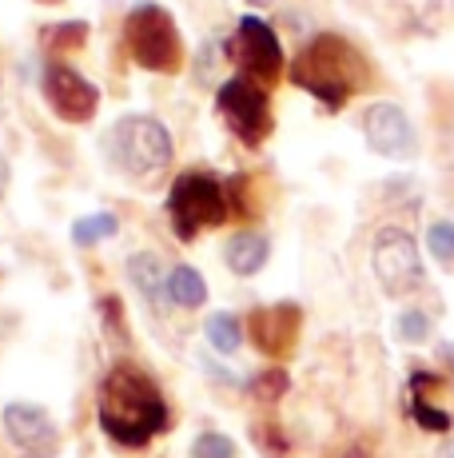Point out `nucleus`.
I'll list each match as a JSON object with an SVG mask.
<instances>
[{
  "label": "nucleus",
  "instance_id": "5701e85b",
  "mask_svg": "<svg viewBox=\"0 0 454 458\" xmlns=\"http://www.w3.org/2000/svg\"><path fill=\"white\" fill-rule=\"evenodd\" d=\"M191 458H235V443L220 430H204V435L191 443Z\"/></svg>",
  "mask_w": 454,
  "mask_h": 458
},
{
  "label": "nucleus",
  "instance_id": "f3484780",
  "mask_svg": "<svg viewBox=\"0 0 454 458\" xmlns=\"http://www.w3.org/2000/svg\"><path fill=\"white\" fill-rule=\"evenodd\" d=\"M120 232V219L112 211H92V216H80L72 224V243L76 248H96V243L112 240Z\"/></svg>",
  "mask_w": 454,
  "mask_h": 458
},
{
  "label": "nucleus",
  "instance_id": "dca6fc26",
  "mask_svg": "<svg viewBox=\"0 0 454 458\" xmlns=\"http://www.w3.org/2000/svg\"><path fill=\"white\" fill-rule=\"evenodd\" d=\"M204 339H207V347L220 351V355H235V351L243 347V323H240V315L212 311L204 319Z\"/></svg>",
  "mask_w": 454,
  "mask_h": 458
},
{
  "label": "nucleus",
  "instance_id": "0eeeda50",
  "mask_svg": "<svg viewBox=\"0 0 454 458\" xmlns=\"http://www.w3.org/2000/svg\"><path fill=\"white\" fill-rule=\"evenodd\" d=\"M223 48L235 60L240 76H248V81L267 88L283 76V44H279V32L264 16H240Z\"/></svg>",
  "mask_w": 454,
  "mask_h": 458
},
{
  "label": "nucleus",
  "instance_id": "f03ea898",
  "mask_svg": "<svg viewBox=\"0 0 454 458\" xmlns=\"http://www.w3.org/2000/svg\"><path fill=\"white\" fill-rule=\"evenodd\" d=\"M287 76L295 88L315 96L323 108L339 112L366 84V60L351 40L335 37V32H319L299 48Z\"/></svg>",
  "mask_w": 454,
  "mask_h": 458
},
{
  "label": "nucleus",
  "instance_id": "a211bd4d",
  "mask_svg": "<svg viewBox=\"0 0 454 458\" xmlns=\"http://www.w3.org/2000/svg\"><path fill=\"white\" fill-rule=\"evenodd\" d=\"M84 40H88V24L84 21H64V24H56L52 32H45V48H48L52 60L64 56V52L84 48Z\"/></svg>",
  "mask_w": 454,
  "mask_h": 458
},
{
  "label": "nucleus",
  "instance_id": "393cba45",
  "mask_svg": "<svg viewBox=\"0 0 454 458\" xmlns=\"http://www.w3.org/2000/svg\"><path fill=\"white\" fill-rule=\"evenodd\" d=\"M8 180H13V167H8L4 152H0V199H4V191H8Z\"/></svg>",
  "mask_w": 454,
  "mask_h": 458
},
{
  "label": "nucleus",
  "instance_id": "b1692460",
  "mask_svg": "<svg viewBox=\"0 0 454 458\" xmlns=\"http://www.w3.org/2000/svg\"><path fill=\"white\" fill-rule=\"evenodd\" d=\"M256 443H259V451H264L267 458H283L291 446H287V438H283V430H275L272 422H259L256 427Z\"/></svg>",
  "mask_w": 454,
  "mask_h": 458
},
{
  "label": "nucleus",
  "instance_id": "2eb2a0df",
  "mask_svg": "<svg viewBox=\"0 0 454 458\" xmlns=\"http://www.w3.org/2000/svg\"><path fill=\"white\" fill-rule=\"evenodd\" d=\"M168 299L183 311H199L207 303V279L191 263H176L168 276Z\"/></svg>",
  "mask_w": 454,
  "mask_h": 458
},
{
  "label": "nucleus",
  "instance_id": "bb28decb",
  "mask_svg": "<svg viewBox=\"0 0 454 458\" xmlns=\"http://www.w3.org/2000/svg\"><path fill=\"white\" fill-rule=\"evenodd\" d=\"M248 4H259V8H264V4H272V0H248Z\"/></svg>",
  "mask_w": 454,
  "mask_h": 458
},
{
  "label": "nucleus",
  "instance_id": "1a4fd4ad",
  "mask_svg": "<svg viewBox=\"0 0 454 458\" xmlns=\"http://www.w3.org/2000/svg\"><path fill=\"white\" fill-rule=\"evenodd\" d=\"M40 96L52 108V116L64 120V124H88L100 112V88L60 60H48L45 72H40Z\"/></svg>",
  "mask_w": 454,
  "mask_h": 458
},
{
  "label": "nucleus",
  "instance_id": "aec40b11",
  "mask_svg": "<svg viewBox=\"0 0 454 458\" xmlns=\"http://www.w3.org/2000/svg\"><path fill=\"white\" fill-rule=\"evenodd\" d=\"M395 331H399V339H403V343L418 347V343L431 339V315L418 311V307H410V311H403V315L395 319Z\"/></svg>",
  "mask_w": 454,
  "mask_h": 458
},
{
  "label": "nucleus",
  "instance_id": "20e7f679",
  "mask_svg": "<svg viewBox=\"0 0 454 458\" xmlns=\"http://www.w3.org/2000/svg\"><path fill=\"white\" fill-rule=\"evenodd\" d=\"M227 183L212 172H183L168 191V219L176 240H196L204 227H220L227 219Z\"/></svg>",
  "mask_w": 454,
  "mask_h": 458
},
{
  "label": "nucleus",
  "instance_id": "ddd939ff",
  "mask_svg": "<svg viewBox=\"0 0 454 458\" xmlns=\"http://www.w3.org/2000/svg\"><path fill=\"white\" fill-rule=\"evenodd\" d=\"M272 259V240L264 232H235L223 248V263L231 276L248 279V276H259Z\"/></svg>",
  "mask_w": 454,
  "mask_h": 458
},
{
  "label": "nucleus",
  "instance_id": "a878e982",
  "mask_svg": "<svg viewBox=\"0 0 454 458\" xmlns=\"http://www.w3.org/2000/svg\"><path fill=\"white\" fill-rule=\"evenodd\" d=\"M442 458H454V438L447 443V451H442Z\"/></svg>",
  "mask_w": 454,
  "mask_h": 458
},
{
  "label": "nucleus",
  "instance_id": "9d476101",
  "mask_svg": "<svg viewBox=\"0 0 454 458\" xmlns=\"http://www.w3.org/2000/svg\"><path fill=\"white\" fill-rule=\"evenodd\" d=\"M363 140L383 160H415L418 156V131L407 112L391 100H374L363 112Z\"/></svg>",
  "mask_w": 454,
  "mask_h": 458
},
{
  "label": "nucleus",
  "instance_id": "6ab92c4d",
  "mask_svg": "<svg viewBox=\"0 0 454 458\" xmlns=\"http://www.w3.org/2000/svg\"><path fill=\"white\" fill-rule=\"evenodd\" d=\"M287 386H291V378H287L283 367H267V371H259L248 383V394L259 403H279L287 394Z\"/></svg>",
  "mask_w": 454,
  "mask_h": 458
},
{
  "label": "nucleus",
  "instance_id": "6e6552de",
  "mask_svg": "<svg viewBox=\"0 0 454 458\" xmlns=\"http://www.w3.org/2000/svg\"><path fill=\"white\" fill-rule=\"evenodd\" d=\"M371 267L374 279L387 295H410L423 287L426 271H423V255H418L415 235L403 227H383L371 243Z\"/></svg>",
  "mask_w": 454,
  "mask_h": 458
},
{
  "label": "nucleus",
  "instance_id": "4be33fe9",
  "mask_svg": "<svg viewBox=\"0 0 454 458\" xmlns=\"http://www.w3.org/2000/svg\"><path fill=\"white\" fill-rule=\"evenodd\" d=\"M415 394V391H410ZM410 415H415V422L423 430H434V435H442V430H450V415L442 407H434V403H426L423 394H415V399H410Z\"/></svg>",
  "mask_w": 454,
  "mask_h": 458
},
{
  "label": "nucleus",
  "instance_id": "412c9836",
  "mask_svg": "<svg viewBox=\"0 0 454 458\" xmlns=\"http://www.w3.org/2000/svg\"><path fill=\"white\" fill-rule=\"evenodd\" d=\"M426 251L434 255L439 263H454V224L450 219H439V224L426 227Z\"/></svg>",
  "mask_w": 454,
  "mask_h": 458
},
{
  "label": "nucleus",
  "instance_id": "f257e3e1",
  "mask_svg": "<svg viewBox=\"0 0 454 458\" xmlns=\"http://www.w3.org/2000/svg\"><path fill=\"white\" fill-rule=\"evenodd\" d=\"M96 419L116 446H144L168 430V399L144 367L116 363L96 394Z\"/></svg>",
  "mask_w": 454,
  "mask_h": 458
},
{
  "label": "nucleus",
  "instance_id": "39448f33",
  "mask_svg": "<svg viewBox=\"0 0 454 458\" xmlns=\"http://www.w3.org/2000/svg\"><path fill=\"white\" fill-rule=\"evenodd\" d=\"M108 148L116 167L132 180H152L172 164V131L144 112L116 120V128L108 131Z\"/></svg>",
  "mask_w": 454,
  "mask_h": 458
},
{
  "label": "nucleus",
  "instance_id": "f8f14e48",
  "mask_svg": "<svg viewBox=\"0 0 454 458\" xmlns=\"http://www.w3.org/2000/svg\"><path fill=\"white\" fill-rule=\"evenodd\" d=\"M303 327V311L299 303H272V307H256L248 315V339L256 343L264 355H291L299 343Z\"/></svg>",
  "mask_w": 454,
  "mask_h": 458
},
{
  "label": "nucleus",
  "instance_id": "7ed1b4c3",
  "mask_svg": "<svg viewBox=\"0 0 454 458\" xmlns=\"http://www.w3.org/2000/svg\"><path fill=\"white\" fill-rule=\"evenodd\" d=\"M124 44H128L136 64L147 68V72H160V76L183 72L188 52H183L180 24H176V16H172L164 4H156V0H139V4L128 8Z\"/></svg>",
  "mask_w": 454,
  "mask_h": 458
},
{
  "label": "nucleus",
  "instance_id": "4468645a",
  "mask_svg": "<svg viewBox=\"0 0 454 458\" xmlns=\"http://www.w3.org/2000/svg\"><path fill=\"white\" fill-rule=\"evenodd\" d=\"M124 271H128V284H132L136 292L144 295L152 307L172 303V299H168V276H172V271H164L160 255H152V251H136V255H128Z\"/></svg>",
  "mask_w": 454,
  "mask_h": 458
},
{
  "label": "nucleus",
  "instance_id": "9b49d317",
  "mask_svg": "<svg viewBox=\"0 0 454 458\" xmlns=\"http://www.w3.org/2000/svg\"><path fill=\"white\" fill-rule=\"evenodd\" d=\"M0 422H4V435L13 438L24 454H32V458L56 454L60 430L45 407H37V403H8V407L0 411Z\"/></svg>",
  "mask_w": 454,
  "mask_h": 458
},
{
  "label": "nucleus",
  "instance_id": "423d86ee",
  "mask_svg": "<svg viewBox=\"0 0 454 458\" xmlns=\"http://www.w3.org/2000/svg\"><path fill=\"white\" fill-rule=\"evenodd\" d=\"M215 112L235 131V140H243L248 148H259L275 128L272 96H267L264 84L248 81V76H231V81L215 88Z\"/></svg>",
  "mask_w": 454,
  "mask_h": 458
},
{
  "label": "nucleus",
  "instance_id": "cd10ccee",
  "mask_svg": "<svg viewBox=\"0 0 454 458\" xmlns=\"http://www.w3.org/2000/svg\"><path fill=\"white\" fill-rule=\"evenodd\" d=\"M37 4H60V0H37Z\"/></svg>",
  "mask_w": 454,
  "mask_h": 458
}]
</instances>
